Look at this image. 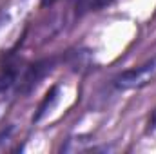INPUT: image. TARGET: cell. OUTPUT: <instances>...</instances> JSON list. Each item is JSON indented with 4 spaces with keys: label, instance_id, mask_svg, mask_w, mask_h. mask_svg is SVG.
<instances>
[{
    "label": "cell",
    "instance_id": "8992f818",
    "mask_svg": "<svg viewBox=\"0 0 156 154\" xmlns=\"http://www.w3.org/2000/svg\"><path fill=\"white\" fill-rule=\"evenodd\" d=\"M13 131H15V129H13L11 125L5 127V129H2V132H0V151L7 147V143H9L11 136H13Z\"/></svg>",
    "mask_w": 156,
    "mask_h": 154
},
{
    "label": "cell",
    "instance_id": "7a4b0ae2",
    "mask_svg": "<svg viewBox=\"0 0 156 154\" xmlns=\"http://www.w3.org/2000/svg\"><path fill=\"white\" fill-rule=\"evenodd\" d=\"M51 64H53V62L44 60V62H38V64L31 65V67L26 71V75H24V78H22V82H20V91H24V93L31 91L40 80L44 78V75L51 69Z\"/></svg>",
    "mask_w": 156,
    "mask_h": 154
},
{
    "label": "cell",
    "instance_id": "52a82bcc",
    "mask_svg": "<svg viewBox=\"0 0 156 154\" xmlns=\"http://www.w3.org/2000/svg\"><path fill=\"white\" fill-rule=\"evenodd\" d=\"M149 127H151V129H156V111L153 113L151 120H149Z\"/></svg>",
    "mask_w": 156,
    "mask_h": 154
},
{
    "label": "cell",
    "instance_id": "ba28073f",
    "mask_svg": "<svg viewBox=\"0 0 156 154\" xmlns=\"http://www.w3.org/2000/svg\"><path fill=\"white\" fill-rule=\"evenodd\" d=\"M53 2H56V0H42V5H51Z\"/></svg>",
    "mask_w": 156,
    "mask_h": 154
},
{
    "label": "cell",
    "instance_id": "3957f363",
    "mask_svg": "<svg viewBox=\"0 0 156 154\" xmlns=\"http://www.w3.org/2000/svg\"><path fill=\"white\" fill-rule=\"evenodd\" d=\"M16 76H18V71L15 65H7L0 71V93L9 89L15 82H16Z\"/></svg>",
    "mask_w": 156,
    "mask_h": 154
},
{
    "label": "cell",
    "instance_id": "277c9868",
    "mask_svg": "<svg viewBox=\"0 0 156 154\" xmlns=\"http://www.w3.org/2000/svg\"><path fill=\"white\" fill-rule=\"evenodd\" d=\"M56 98H58V87L55 85V87H53V89L45 94L44 102L40 103V107H38V113H37V116H35L33 120H35V121H38L40 118H42V116H44L47 111H49V109H51V107H53V103L56 102Z\"/></svg>",
    "mask_w": 156,
    "mask_h": 154
},
{
    "label": "cell",
    "instance_id": "6da1fadb",
    "mask_svg": "<svg viewBox=\"0 0 156 154\" xmlns=\"http://www.w3.org/2000/svg\"><path fill=\"white\" fill-rule=\"evenodd\" d=\"M156 76V58L138 65V67H133V69H127L123 73H120L115 78V85L118 89H142L145 85H149Z\"/></svg>",
    "mask_w": 156,
    "mask_h": 154
},
{
    "label": "cell",
    "instance_id": "5b68a950",
    "mask_svg": "<svg viewBox=\"0 0 156 154\" xmlns=\"http://www.w3.org/2000/svg\"><path fill=\"white\" fill-rule=\"evenodd\" d=\"M111 0H78V7L82 11H91V9H100Z\"/></svg>",
    "mask_w": 156,
    "mask_h": 154
}]
</instances>
